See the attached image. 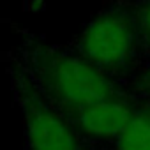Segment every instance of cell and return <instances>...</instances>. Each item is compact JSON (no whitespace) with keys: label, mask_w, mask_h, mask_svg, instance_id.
<instances>
[{"label":"cell","mask_w":150,"mask_h":150,"mask_svg":"<svg viewBox=\"0 0 150 150\" xmlns=\"http://www.w3.org/2000/svg\"><path fill=\"white\" fill-rule=\"evenodd\" d=\"M28 62L37 90L69 118L97 101L118 96L113 78L80 53L37 42L28 51Z\"/></svg>","instance_id":"obj_1"},{"label":"cell","mask_w":150,"mask_h":150,"mask_svg":"<svg viewBox=\"0 0 150 150\" xmlns=\"http://www.w3.org/2000/svg\"><path fill=\"white\" fill-rule=\"evenodd\" d=\"M139 41L136 14L124 7H110L83 27L78 53L113 78L131 69Z\"/></svg>","instance_id":"obj_2"},{"label":"cell","mask_w":150,"mask_h":150,"mask_svg":"<svg viewBox=\"0 0 150 150\" xmlns=\"http://www.w3.org/2000/svg\"><path fill=\"white\" fill-rule=\"evenodd\" d=\"M16 94L23 110L27 150H85L83 136L72 118L57 110L30 76L16 78Z\"/></svg>","instance_id":"obj_3"},{"label":"cell","mask_w":150,"mask_h":150,"mask_svg":"<svg viewBox=\"0 0 150 150\" xmlns=\"http://www.w3.org/2000/svg\"><path fill=\"white\" fill-rule=\"evenodd\" d=\"M134 108L122 97L113 96L81 110L72 118L80 134L96 141H117L127 127Z\"/></svg>","instance_id":"obj_4"},{"label":"cell","mask_w":150,"mask_h":150,"mask_svg":"<svg viewBox=\"0 0 150 150\" xmlns=\"http://www.w3.org/2000/svg\"><path fill=\"white\" fill-rule=\"evenodd\" d=\"M115 150H150V104L134 108V113L115 141Z\"/></svg>","instance_id":"obj_5"},{"label":"cell","mask_w":150,"mask_h":150,"mask_svg":"<svg viewBox=\"0 0 150 150\" xmlns=\"http://www.w3.org/2000/svg\"><path fill=\"white\" fill-rule=\"evenodd\" d=\"M136 20H138V28L141 41L150 46V0H143L139 9L136 11Z\"/></svg>","instance_id":"obj_6"},{"label":"cell","mask_w":150,"mask_h":150,"mask_svg":"<svg viewBox=\"0 0 150 150\" xmlns=\"http://www.w3.org/2000/svg\"><path fill=\"white\" fill-rule=\"evenodd\" d=\"M136 83H138V88H139V90H143V92H148V94H150V64H148L141 72H139V76H138Z\"/></svg>","instance_id":"obj_7"}]
</instances>
